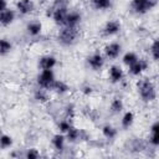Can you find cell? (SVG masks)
Masks as SVG:
<instances>
[{
  "label": "cell",
  "mask_w": 159,
  "mask_h": 159,
  "mask_svg": "<svg viewBox=\"0 0 159 159\" xmlns=\"http://www.w3.org/2000/svg\"><path fill=\"white\" fill-rule=\"evenodd\" d=\"M139 97L143 102H153L157 98V89L149 78H143L137 83Z\"/></svg>",
  "instance_id": "6da1fadb"
},
{
  "label": "cell",
  "mask_w": 159,
  "mask_h": 159,
  "mask_svg": "<svg viewBox=\"0 0 159 159\" xmlns=\"http://www.w3.org/2000/svg\"><path fill=\"white\" fill-rule=\"evenodd\" d=\"M78 36V31H77V27H68V26H65L60 30L58 32V42H61L62 45L65 46H70L72 45Z\"/></svg>",
  "instance_id": "7a4b0ae2"
},
{
  "label": "cell",
  "mask_w": 159,
  "mask_h": 159,
  "mask_svg": "<svg viewBox=\"0 0 159 159\" xmlns=\"http://www.w3.org/2000/svg\"><path fill=\"white\" fill-rule=\"evenodd\" d=\"M55 72L53 70H41V72L37 76V84L41 88L45 89H51L52 83L55 82Z\"/></svg>",
  "instance_id": "3957f363"
},
{
  "label": "cell",
  "mask_w": 159,
  "mask_h": 159,
  "mask_svg": "<svg viewBox=\"0 0 159 159\" xmlns=\"http://www.w3.org/2000/svg\"><path fill=\"white\" fill-rule=\"evenodd\" d=\"M157 5V0H132L130 6L134 12L143 15L150 11Z\"/></svg>",
  "instance_id": "277c9868"
},
{
  "label": "cell",
  "mask_w": 159,
  "mask_h": 159,
  "mask_svg": "<svg viewBox=\"0 0 159 159\" xmlns=\"http://www.w3.org/2000/svg\"><path fill=\"white\" fill-rule=\"evenodd\" d=\"M149 63L144 58H138L133 65L129 66V73L132 76H140L145 70H148Z\"/></svg>",
  "instance_id": "5b68a950"
},
{
  "label": "cell",
  "mask_w": 159,
  "mask_h": 159,
  "mask_svg": "<svg viewBox=\"0 0 159 159\" xmlns=\"http://www.w3.org/2000/svg\"><path fill=\"white\" fill-rule=\"evenodd\" d=\"M67 7L66 5H57L52 12V20L55 21V24L57 25H65V19H66V15H67Z\"/></svg>",
  "instance_id": "8992f818"
},
{
  "label": "cell",
  "mask_w": 159,
  "mask_h": 159,
  "mask_svg": "<svg viewBox=\"0 0 159 159\" xmlns=\"http://www.w3.org/2000/svg\"><path fill=\"white\" fill-rule=\"evenodd\" d=\"M87 65L93 70V71H99L103 65H104V58L99 52H94L87 58Z\"/></svg>",
  "instance_id": "52a82bcc"
},
{
  "label": "cell",
  "mask_w": 159,
  "mask_h": 159,
  "mask_svg": "<svg viewBox=\"0 0 159 159\" xmlns=\"http://www.w3.org/2000/svg\"><path fill=\"white\" fill-rule=\"evenodd\" d=\"M82 20V15L81 12L76 11V10H71V11H67V15H66V19H65V26H68V27H77L80 25Z\"/></svg>",
  "instance_id": "ba28073f"
},
{
  "label": "cell",
  "mask_w": 159,
  "mask_h": 159,
  "mask_svg": "<svg viewBox=\"0 0 159 159\" xmlns=\"http://www.w3.org/2000/svg\"><path fill=\"white\" fill-rule=\"evenodd\" d=\"M120 27H122V25H120V22L118 20H109L103 26V35L104 36L117 35L120 31Z\"/></svg>",
  "instance_id": "9c48e42d"
},
{
  "label": "cell",
  "mask_w": 159,
  "mask_h": 159,
  "mask_svg": "<svg viewBox=\"0 0 159 159\" xmlns=\"http://www.w3.org/2000/svg\"><path fill=\"white\" fill-rule=\"evenodd\" d=\"M120 51H122V46H120L119 42H109V43L106 45V47H104V55H106V57L109 58V60L117 58V57L119 56Z\"/></svg>",
  "instance_id": "30bf717a"
},
{
  "label": "cell",
  "mask_w": 159,
  "mask_h": 159,
  "mask_svg": "<svg viewBox=\"0 0 159 159\" xmlns=\"http://www.w3.org/2000/svg\"><path fill=\"white\" fill-rule=\"evenodd\" d=\"M56 65H57V60L52 55H45L39 60V67L41 70H53Z\"/></svg>",
  "instance_id": "8fae6325"
},
{
  "label": "cell",
  "mask_w": 159,
  "mask_h": 159,
  "mask_svg": "<svg viewBox=\"0 0 159 159\" xmlns=\"http://www.w3.org/2000/svg\"><path fill=\"white\" fill-rule=\"evenodd\" d=\"M16 9L21 15H29L34 11L35 4L32 0H19L16 2Z\"/></svg>",
  "instance_id": "7c38bea8"
},
{
  "label": "cell",
  "mask_w": 159,
  "mask_h": 159,
  "mask_svg": "<svg viewBox=\"0 0 159 159\" xmlns=\"http://www.w3.org/2000/svg\"><path fill=\"white\" fill-rule=\"evenodd\" d=\"M108 75H109V80H111L112 83H118V82H120L124 78L123 70L119 66H117V65H113V66L109 67Z\"/></svg>",
  "instance_id": "4fadbf2b"
},
{
  "label": "cell",
  "mask_w": 159,
  "mask_h": 159,
  "mask_svg": "<svg viewBox=\"0 0 159 159\" xmlns=\"http://www.w3.org/2000/svg\"><path fill=\"white\" fill-rule=\"evenodd\" d=\"M15 20V11L11 9H5L0 12V25L1 26H9Z\"/></svg>",
  "instance_id": "5bb4252c"
},
{
  "label": "cell",
  "mask_w": 159,
  "mask_h": 159,
  "mask_svg": "<svg viewBox=\"0 0 159 159\" xmlns=\"http://www.w3.org/2000/svg\"><path fill=\"white\" fill-rule=\"evenodd\" d=\"M26 30H27V34L32 37H36L41 34L42 31V24L37 20H32L30 21L27 25H26Z\"/></svg>",
  "instance_id": "9a60e30c"
},
{
  "label": "cell",
  "mask_w": 159,
  "mask_h": 159,
  "mask_svg": "<svg viewBox=\"0 0 159 159\" xmlns=\"http://www.w3.org/2000/svg\"><path fill=\"white\" fill-rule=\"evenodd\" d=\"M158 130H159V122L155 120L150 125V135H149V143L153 147H155V148L159 145V134H158Z\"/></svg>",
  "instance_id": "2e32d148"
},
{
  "label": "cell",
  "mask_w": 159,
  "mask_h": 159,
  "mask_svg": "<svg viewBox=\"0 0 159 159\" xmlns=\"http://www.w3.org/2000/svg\"><path fill=\"white\" fill-rule=\"evenodd\" d=\"M51 143H52V147H53L56 150L62 152L63 148H65V143H66V137H65V134H62V133L55 134V135L52 137V139H51Z\"/></svg>",
  "instance_id": "e0dca14e"
},
{
  "label": "cell",
  "mask_w": 159,
  "mask_h": 159,
  "mask_svg": "<svg viewBox=\"0 0 159 159\" xmlns=\"http://www.w3.org/2000/svg\"><path fill=\"white\" fill-rule=\"evenodd\" d=\"M51 89L53 92L58 93V94H65V93H67L70 91V87H68V84L66 82H63L61 80H55V82L51 86Z\"/></svg>",
  "instance_id": "ac0fdd59"
},
{
  "label": "cell",
  "mask_w": 159,
  "mask_h": 159,
  "mask_svg": "<svg viewBox=\"0 0 159 159\" xmlns=\"http://www.w3.org/2000/svg\"><path fill=\"white\" fill-rule=\"evenodd\" d=\"M133 123H134V113L130 111H127L120 119V125L123 129H128L129 127H132Z\"/></svg>",
  "instance_id": "d6986e66"
},
{
  "label": "cell",
  "mask_w": 159,
  "mask_h": 159,
  "mask_svg": "<svg viewBox=\"0 0 159 159\" xmlns=\"http://www.w3.org/2000/svg\"><path fill=\"white\" fill-rule=\"evenodd\" d=\"M102 134H103V137H104L106 139L112 140V139H114V138L117 137L118 130H117L113 125H111V124H104V125L102 127Z\"/></svg>",
  "instance_id": "ffe728a7"
},
{
  "label": "cell",
  "mask_w": 159,
  "mask_h": 159,
  "mask_svg": "<svg viewBox=\"0 0 159 159\" xmlns=\"http://www.w3.org/2000/svg\"><path fill=\"white\" fill-rule=\"evenodd\" d=\"M65 137H66V140H68V142H71V143L77 142V140L81 138V130H80L78 128H76V127L72 125V127L66 132Z\"/></svg>",
  "instance_id": "44dd1931"
},
{
  "label": "cell",
  "mask_w": 159,
  "mask_h": 159,
  "mask_svg": "<svg viewBox=\"0 0 159 159\" xmlns=\"http://www.w3.org/2000/svg\"><path fill=\"white\" fill-rule=\"evenodd\" d=\"M34 98H35L37 102H40V103H45V102H47V101H48L47 89L39 87V88L35 91V93H34Z\"/></svg>",
  "instance_id": "7402d4cb"
},
{
  "label": "cell",
  "mask_w": 159,
  "mask_h": 159,
  "mask_svg": "<svg viewBox=\"0 0 159 159\" xmlns=\"http://www.w3.org/2000/svg\"><path fill=\"white\" fill-rule=\"evenodd\" d=\"M109 108H111V112H112V113L117 114V113H120V112L123 111L124 103H123V101H122L120 98H114V99L111 102Z\"/></svg>",
  "instance_id": "603a6c76"
},
{
  "label": "cell",
  "mask_w": 159,
  "mask_h": 159,
  "mask_svg": "<svg viewBox=\"0 0 159 159\" xmlns=\"http://www.w3.org/2000/svg\"><path fill=\"white\" fill-rule=\"evenodd\" d=\"M12 48L11 42L7 39H0V56H6Z\"/></svg>",
  "instance_id": "cb8c5ba5"
},
{
  "label": "cell",
  "mask_w": 159,
  "mask_h": 159,
  "mask_svg": "<svg viewBox=\"0 0 159 159\" xmlns=\"http://www.w3.org/2000/svg\"><path fill=\"white\" fill-rule=\"evenodd\" d=\"M139 57L137 56V53L135 52H132V51H129V52H125L124 53V56H123V58H122V61H123V63L125 65V66H130V65H133L137 60H138Z\"/></svg>",
  "instance_id": "d4e9b609"
},
{
  "label": "cell",
  "mask_w": 159,
  "mask_h": 159,
  "mask_svg": "<svg viewBox=\"0 0 159 159\" xmlns=\"http://www.w3.org/2000/svg\"><path fill=\"white\" fill-rule=\"evenodd\" d=\"M92 5L97 10H107L111 7V0H92Z\"/></svg>",
  "instance_id": "484cf974"
},
{
  "label": "cell",
  "mask_w": 159,
  "mask_h": 159,
  "mask_svg": "<svg viewBox=\"0 0 159 159\" xmlns=\"http://www.w3.org/2000/svg\"><path fill=\"white\" fill-rule=\"evenodd\" d=\"M149 52H150V56L154 61L159 60V41H158V39H154V41L152 42Z\"/></svg>",
  "instance_id": "4316f807"
},
{
  "label": "cell",
  "mask_w": 159,
  "mask_h": 159,
  "mask_svg": "<svg viewBox=\"0 0 159 159\" xmlns=\"http://www.w3.org/2000/svg\"><path fill=\"white\" fill-rule=\"evenodd\" d=\"M12 145V138L9 134H1L0 135V148L7 149Z\"/></svg>",
  "instance_id": "83f0119b"
},
{
  "label": "cell",
  "mask_w": 159,
  "mask_h": 159,
  "mask_svg": "<svg viewBox=\"0 0 159 159\" xmlns=\"http://www.w3.org/2000/svg\"><path fill=\"white\" fill-rule=\"evenodd\" d=\"M71 127H72V124H71V122L68 120V118H67V119H62V120H60V123H58V130H60V133H62V134H66V132H67Z\"/></svg>",
  "instance_id": "f1b7e54d"
},
{
  "label": "cell",
  "mask_w": 159,
  "mask_h": 159,
  "mask_svg": "<svg viewBox=\"0 0 159 159\" xmlns=\"http://www.w3.org/2000/svg\"><path fill=\"white\" fill-rule=\"evenodd\" d=\"M25 157H26L27 159H37V158L40 157V153L37 152V149L31 148V149H27V152H26Z\"/></svg>",
  "instance_id": "f546056e"
},
{
  "label": "cell",
  "mask_w": 159,
  "mask_h": 159,
  "mask_svg": "<svg viewBox=\"0 0 159 159\" xmlns=\"http://www.w3.org/2000/svg\"><path fill=\"white\" fill-rule=\"evenodd\" d=\"M7 9V1L6 0H0V12Z\"/></svg>",
  "instance_id": "4dcf8cb0"
},
{
  "label": "cell",
  "mask_w": 159,
  "mask_h": 159,
  "mask_svg": "<svg viewBox=\"0 0 159 159\" xmlns=\"http://www.w3.org/2000/svg\"><path fill=\"white\" fill-rule=\"evenodd\" d=\"M84 89H86V91H83V92H84L86 94H88V93L91 94V93H92V88H91V87H86Z\"/></svg>",
  "instance_id": "1f68e13d"
}]
</instances>
